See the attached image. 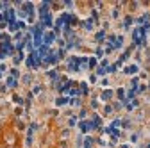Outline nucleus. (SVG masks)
I'll return each instance as SVG.
<instances>
[{"label":"nucleus","mask_w":150,"mask_h":148,"mask_svg":"<svg viewBox=\"0 0 150 148\" xmlns=\"http://www.w3.org/2000/svg\"><path fill=\"white\" fill-rule=\"evenodd\" d=\"M2 139H4V145H5L7 148H16V145H18L16 134H14L13 130H5L4 136H2Z\"/></svg>","instance_id":"nucleus-1"},{"label":"nucleus","mask_w":150,"mask_h":148,"mask_svg":"<svg viewBox=\"0 0 150 148\" xmlns=\"http://www.w3.org/2000/svg\"><path fill=\"white\" fill-rule=\"evenodd\" d=\"M54 39H56V34H54V32L43 34V45H47V47H50V45L54 43Z\"/></svg>","instance_id":"nucleus-2"},{"label":"nucleus","mask_w":150,"mask_h":148,"mask_svg":"<svg viewBox=\"0 0 150 148\" xmlns=\"http://www.w3.org/2000/svg\"><path fill=\"white\" fill-rule=\"evenodd\" d=\"M82 27H86V30H93V20H86V21H82Z\"/></svg>","instance_id":"nucleus-3"},{"label":"nucleus","mask_w":150,"mask_h":148,"mask_svg":"<svg viewBox=\"0 0 150 148\" xmlns=\"http://www.w3.org/2000/svg\"><path fill=\"white\" fill-rule=\"evenodd\" d=\"M102 98H104V100H111V98H113V91H111V89L104 91V93H102Z\"/></svg>","instance_id":"nucleus-4"},{"label":"nucleus","mask_w":150,"mask_h":148,"mask_svg":"<svg viewBox=\"0 0 150 148\" xmlns=\"http://www.w3.org/2000/svg\"><path fill=\"white\" fill-rule=\"evenodd\" d=\"M123 72L129 73V75H131V73H136V72H138V66H129V68H125Z\"/></svg>","instance_id":"nucleus-5"},{"label":"nucleus","mask_w":150,"mask_h":148,"mask_svg":"<svg viewBox=\"0 0 150 148\" xmlns=\"http://www.w3.org/2000/svg\"><path fill=\"white\" fill-rule=\"evenodd\" d=\"M70 98H57L56 100V105H64V104H68Z\"/></svg>","instance_id":"nucleus-6"},{"label":"nucleus","mask_w":150,"mask_h":148,"mask_svg":"<svg viewBox=\"0 0 150 148\" xmlns=\"http://www.w3.org/2000/svg\"><path fill=\"white\" fill-rule=\"evenodd\" d=\"M104 38H105V32H104V30H100V32H96V36H95V39H96V41H102Z\"/></svg>","instance_id":"nucleus-7"},{"label":"nucleus","mask_w":150,"mask_h":148,"mask_svg":"<svg viewBox=\"0 0 150 148\" xmlns=\"http://www.w3.org/2000/svg\"><path fill=\"white\" fill-rule=\"evenodd\" d=\"M93 146V139L91 138H86V141H84V148H91Z\"/></svg>","instance_id":"nucleus-8"},{"label":"nucleus","mask_w":150,"mask_h":148,"mask_svg":"<svg viewBox=\"0 0 150 148\" xmlns=\"http://www.w3.org/2000/svg\"><path fill=\"white\" fill-rule=\"evenodd\" d=\"M7 86H9V87H16V80H14L13 77H9V78H7Z\"/></svg>","instance_id":"nucleus-9"},{"label":"nucleus","mask_w":150,"mask_h":148,"mask_svg":"<svg viewBox=\"0 0 150 148\" xmlns=\"http://www.w3.org/2000/svg\"><path fill=\"white\" fill-rule=\"evenodd\" d=\"M88 66H89V68L96 66V59H95V57H91V59H89V63H88Z\"/></svg>","instance_id":"nucleus-10"},{"label":"nucleus","mask_w":150,"mask_h":148,"mask_svg":"<svg viewBox=\"0 0 150 148\" xmlns=\"http://www.w3.org/2000/svg\"><path fill=\"white\" fill-rule=\"evenodd\" d=\"M30 80H32V78H30V75H25V77H23V82H25V84H29Z\"/></svg>","instance_id":"nucleus-11"},{"label":"nucleus","mask_w":150,"mask_h":148,"mask_svg":"<svg viewBox=\"0 0 150 148\" xmlns=\"http://www.w3.org/2000/svg\"><path fill=\"white\" fill-rule=\"evenodd\" d=\"M96 73H98V75H104L105 70H104V68H96Z\"/></svg>","instance_id":"nucleus-12"},{"label":"nucleus","mask_w":150,"mask_h":148,"mask_svg":"<svg viewBox=\"0 0 150 148\" xmlns=\"http://www.w3.org/2000/svg\"><path fill=\"white\" fill-rule=\"evenodd\" d=\"M91 107H93V109H96V107H98V104H96V100H93V102H91Z\"/></svg>","instance_id":"nucleus-13"},{"label":"nucleus","mask_w":150,"mask_h":148,"mask_svg":"<svg viewBox=\"0 0 150 148\" xmlns=\"http://www.w3.org/2000/svg\"><path fill=\"white\" fill-rule=\"evenodd\" d=\"M41 89H43L41 86H36V87H34V93H39V91H41Z\"/></svg>","instance_id":"nucleus-14"},{"label":"nucleus","mask_w":150,"mask_h":148,"mask_svg":"<svg viewBox=\"0 0 150 148\" xmlns=\"http://www.w3.org/2000/svg\"><path fill=\"white\" fill-rule=\"evenodd\" d=\"M0 93H5V86H2V84H0Z\"/></svg>","instance_id":"nucleus-15"},{"label":"nucleus","mask_w":150,"mask_h":148,"mask_svg":"<svg viewBox=\"0 0 150 148\" xmlns=\"http://www.w3.org/2000/svg\"><path fill=\"white\" fill-rule=\"evenodd\" d=\"M4 18H5V16H4V13H0V21H2Z\"/></svg>","instance_id":"nucleus-16"},{"label":"nucleus","mask_w":150,"mask_h":148,"mask_svg":"<svg viewBox=\"0 0 150 148\" xmlns=\"http://www.w3.org/2000/svg\"><path fill=\"white\" fill-rule=\"evenodd\" d=\"M0 77H2V72H0Z\"/></svg>","instance_id":"nucleus-17"}]
</instances>
